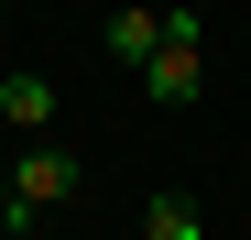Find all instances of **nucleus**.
I'll use <instances>...</instances> for the list:
<instances>
[{
    "instance_id": "nucleus-1",
    "label": "nucleus",
    "mask_w": 251,
    "mask_h": 240,
    "mask_svg": "<svg viewBox=\"0 0 251 240\" xmlns=\"http://www.w3.org/2000/svg\"><path fill=\"white\" fill-rule=\"evenodd\" d=\"M76 186H88V175H76V153H55V142H33L22 164H11V196H0V218H11V229H33L44 208H66Z\"/></svg>"
},
{
    "instance_id": "nucleus-2",
    "label": "nucleus",
    "mask_w": 251,
    "mask_h": 240,
    "mask_svg": "<svg viewBox=\"0 0 251 240\" xmlns=\"http://www.w3.org/2000/svg\"><path fill=\"white\" fill-rule=\"evenodd\" d=\"M0 120L44 142V131H55V76H44V66H11V76H0Z\"/></svg>"
},
{
    "instance_id": "nucleus-3",
    "label": "nucleus",
    "mask_w": 251,
    "mask_h": 240,
    "mask_svg": "<svg viewBox=\"0 0 251 240\" xmlns=\"http://www.w3.org/2000/svg\"><path fill=\"white\" fill-rule=\"evenodd\" d=\"M109 55H120V66H153V55H164V11H142V0L109 11Z\"/></svg>"
},
{
    "instance_id": "nucleus-4",
    "label": "nucleus",
    "mask_w": 251,
    "mask_h": 240,
    "mask_svg": "<svg viewBox=\"0 0 251 240\" xmlns=\"http://www.w3.org/2000/svg\"><path fill=\"white\" fill-rule=\"evenodd\" d=\"M142 240H207V218H197V196H186V186H164L153 208H142Z\"/></svg>"
}]
</instances>
